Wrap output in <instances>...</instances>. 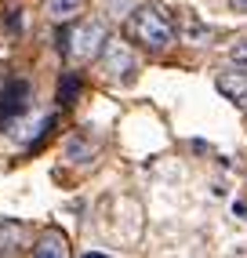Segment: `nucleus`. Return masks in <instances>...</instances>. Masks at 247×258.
<instances>
[{
	"label": "nucleus",
	"instance_id": "6",
	"mask_svg": "<svg viewBox=\"0 0 247 258\" xmlns=\"http://www.w3.org/2000/svg\"><path fill=\"white\" fill-rule=\"evenodd\" d=\"M29 102V84L26 80H11L4 91H0V120H11L26 109Z\"/></svg>",
	"mask_w": 247,
	"mask_h": 258
},
{
	"label": "nucleus",
	"instance_id": "7",
	"mask_svg": "<svg viewBox=\"0 0 247 258\" xmlns=\"http://www.w3.org/2000/svg\"><path fill=\"white\" fill-rule=\"evenodd\" d=\"M33 254L37 258H62V254H69V240L58 229H47V233H40L37 244H33Z\"/></svg>",
	"mask_w": 247,
	"mask_h": 258
},
{
	"label": "nucleus",
	"instance_id": "9",
	"mask_svg": "<svg viewBox=\"0 0 247 258\" xmlns=\"http://www.w3.org/2000/svg\"><path fill=\"white\" fill-rule=\"evenodd\" d=\"M22 240H26V226H22V222H11V218L0 222V251L15 254L22 247Z\"/></svg>",
	"mask_w": 247,
	"mask_h": 258
},
{
	"label": "nucleus",
	"instance_id": "3",
	"mask_svg": "<svg viewBox=\"0 0 247 258\" xmlns=\"http://www.w3.org/2000/svg\"><path fill=\"white\" fill-rule=\"evenodd\" d=\"M98 55H102V66H105V73H109V77H131L135 73V58H131V51L124 44L105 40Z\"/></svg>",
	"mask_w": 247,
	"mask_h": 258
},
{
	"label": "nucleus",
	"instance_id": "2",
	"mask_svg": "<svg viewBox=\"0 0 247 258\" xmlns=\"http://www.w3.org/2000/svg\"><path fill=\"white\" fill-rule=\"evenodd\" d=\"M102 44H105V29L98 22H80L73 33H66V37H62V51H66V55H73L77 62L95 58L102 51Z\"/></svg>",
	"mask_w": 247,
	"mask_h": 258
},
{
	"label": "nucleus",
	"instance_id": "5",
	"mask_svg": "<svg viewBox=\"0 0 247 258\" xmlns=\"http://www.w3.org/2000/svg\"><path fill=\"white\" fill-rule=\"evenodd\" d=\"M215 88L229 98V102H236V106H247V70H225L215 77Z\"/></svg>",
	"mask_w": 247,
	"mask_h": 258
},
{
	"label": "nucleus",
	"instance_id": "11",
	"mask_svg": "<svg viewBox=\"0 0 247 258\" xmlns=\"http://www.w3.org/2000/svg\"><path fill=\"white\" fill-rule=\"evenodd\" d=\"M229 62L240 66V70H247V37H240V40L229 44Z\"/></svg>",
	"mask_w": 247,
	"mask_h": 258
},
{
	"label": "nucleus",
	"instance_id": "4",
	"mask_svg": "<svg viewBox=\"0 0 247 258\" xmlns=\"http://www.w3.org/2000/svg\"><path fill=\"white\" fill-rule=\"evenodd\" d=\"M174 40L200 47V44H207V40H211V29H207V26H204L193 11H182V15H178V22H174Z\"/></svg>",
	"mask_w": 247,
	"mask_h": 258
},
{
	"label": "nucleus",
	"instance_id": "10",
	"mask_svg": "<svg viewBox=\"0 0 247 258\" xmlns=\"http://www.w3.org/2000/svg\"><path fill=\"white\" fill-rule=\"evenodd\" d=\"M77 91H80V80H77L73 73H66V77L58 80V102H62V106H69V102L77 98Z\"/></svg>",
	"mask_w": 247,
	"mask_h": 258
},
{
	"label": "nucleus",
	"instance_id": "8",
	"mask_svg": "<svg viewBox=\"0 0 247 258\" xmlns=\"http://www.w3.org/2000/svg\"><path fill=\"white\" fill-rule=\"evenodd\" d=\"M84 11V0H44V15L51 22H69Z\"/></svg>",
	"mask_w": 247,
	"mask_h": 258
},
{
	"label": "nucleus",
	"instance_id": "12",
	"mask_svg": "<svg viewBox=\"0 0 247 258\" xmlns=\"http://www.w3.org/2000/svg\"><path fill=\"white\" fill-rule=\"evenodd\" d=\"M229 4H233L236 11H247V0H229Z\"/></svg>",
	"mask_w": 247,
	"mask_h": 258
},
{
	"label": "nucleus",
	"instance_id": "1",
	"mask_svg": "<svg viewBox=\"0 0 247 258\" xmlns=\"http://www.w3.org/2000/svg\"><path fill=\"white\" fill-rule=\"evenodd\" d=\"M128 37L146 47V51H167L174 44V22L167 19V11H160L156 4H142L128 15Z\"/></svg>",
	"mask_w": 247,
	"mask_h": 258
}]
</instances>
